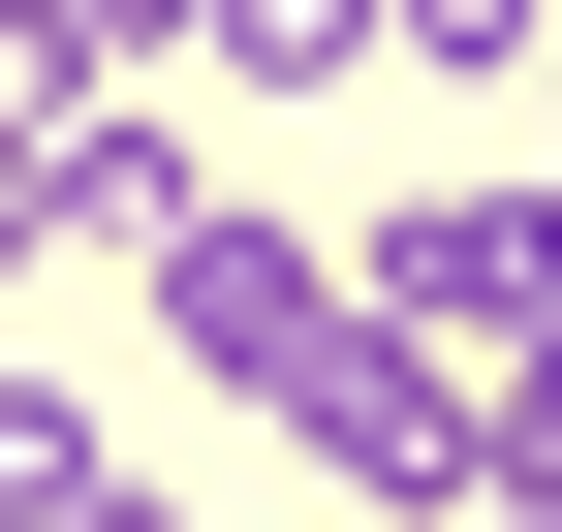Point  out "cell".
I'll return each mask as SVG.
<instances>
[{
	"mask_svg": "<svg viewBox=\"0 0 562 532\" xmlns=\"http://www.w3.org/2000/svg\"><path fill=\"white\" fill-rule=\"evenodd\" d=\"M125 313L188 345V408H313V345H344V251H313V220H220V188H188V220L125 251Z\"/></svg>",
	"mask_w": 562,
	"mask_h": 532,
	"instance_id": "6da1fadb",
	"label": "cell"
},
{
	"mask_svg": "<svg viewBox=\"0 0 562 532\" xmlns=\"http://www.w3.org/2000/svg\"><path fill=\"white\" fill-rule=\"evenodd\" d=\"M125 501V439H94V376H0V532H94Z\"/></svg>",
	"mask_w": 562,
	"mask_h": 532,
	"instance_id": "5b68a950",
	"label": "cell"
},
{
	"mask_svg": "<svg viewBox=\"0 0 562 532\" xmlns=\"http://www.w3.org/2000/svg\"><path fill=\"white\" fill-rule=\"evenodd\" d=\"M188 63L220 95H344V63H406V0H188Z\"/></svg>",
	"mask_w": 562,
	"mask_h": 532,
	"instance_id": "277c9868",
	"label": "cell"
},
{
	"mask_svg": "<svg viewBox=\"0 0 562 532\" xmlns=\"http://www.w3.org/2000/svg\"><path fill=\"white\" fill-rule=\"evenodd\" d=\"M501 32H531V0H406V63H501Z\"/></svg>",
	"mask_w": 562,
	"mask_h": 532,
	"instance_id": "52a82bcc",
	"label": "cell"
},
{
	"mask_svg": "<svg viewBox=\"0 0 562 532\" xmlns=\"http://www.w3.org/2000/svg\"><path fill=\"white\" fill-rule=\"evenodd\" d=\"M313 470L375 501V532H406V501H501V408H469V345H313Z\"/></svg>",
	"mask_w": 562,
	"mask_h": 532,
	"instance_id": "3957f363",
	"label": "cell"
},
{
	"mask_svg": "<svg viewBox=\"0 0 562 532\" xmlns=\"http://www.w3.org/2000/svg\"><path fill=\"white\" fill-rule=\"evenodd\" d=\"M344 313H406V345H469V376H501L531 313H562V188H406V220H375V282H344Z\"/></svg>",
	"mask_w": 562,
	"mask_h": 532,
	"instance_id": "7a4b0ae2",
	"label": "cell"
},
{
	"mask_svg": "<svg viewBox=\"0 0 562 532\" xmlns=\"http://www.w3.org/2000/svg\"><path fill=\"white\" fill-rule=\"evenodd\" d=\"M469 408H501V501H562V313H531L501 376H469Z\"/></svg>",
	"mask_w": 562,
	"mask_h": 532,
	"instance_id": "8992f818",
	"label": "cell"
}]
</instances>
